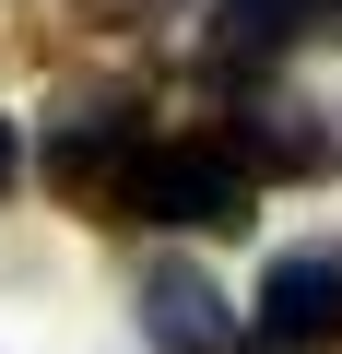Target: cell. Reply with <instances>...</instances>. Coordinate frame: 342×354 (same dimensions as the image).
<instances>
[{
    "mask_svg": "<svg viewBox=\"0 0 342 354\" xmlns=\"http://www.w3.org/2000/svg\"><path fill=\"white\" fill-rule=\"evenodd\" d=\"M130 153H142V142H130L118 118H83V130H59V142H48V177H59V189H71V201H106Z\"/></svg>",
    "mask_w": 342,
    "mask_h": 354,
    "instance_id": "5b68a950",
    "label": "cell"
},
{
    "mask_svg": "<svg viewBox=\"0 0 342 354\" xmlns=\"http://www.w3.org/2000/svg\"><path fill=\"white\" fill-rule=\"evenodd\" d=\"M307 12H319V0H225V12H213V48L225 59H272V48L307 36Z\"/></svg>",
    "mask_w": 342,
    "mask_h": 354,
    "instance_id": "8992f818",
    "label": "cell"
},
{
    "mask_svg": "<svg viewBox=\"0 0 342 354\" xmlns=\"http://www.w3.org/2000/svg\"><path fill=\"white\" fill-rule=\"evenodd\" d=\"M225 153H236L248 177H342V142H330L307 106H260V118H248Z\"/></svg>",
    "mask_w": 342,
    "mask_h": 354,
    "instance_id": "277c9868",
    "label": "cell"
},
{
    "mask_svg": "<svg viewBox=\"0 0 342 354\" xmlns=\"http://www.w3.org/2000/svg\"><path fill=\"white\" fill-rule=\"evenodd\" d=\"M12 165H24V153H12V118H0V189H12Z\"/></svg>",
    "mask_w": 342,
    "mask_h": 354,
    "instance_id": "52a82bcc",
    "label": "cell"
},
{
    "mask_svg": "<svg viewBox=\"0 0 342 354\" xmlns=\"http://www.w3.org/2000/svg\"><path fill=\"white\" fill-rule=\"evenodd\" d=\"M342 342V260L330 248H283L260 272V319H248V354H330Z\"/></svg>",
    "mask_w": 342,
    "mask_h": 354,
    "instance_id": "7a4b0ae2",
    "label": "cell"
},
{
    "mask_svg": "<svg viewBox=\"0 0 342 354\" xmlns=\"http://www.w3.org/2000/svg\"><path fill=\"white\" fill-rule=\"evenodd\" d=\"M130 307H142V342H153V354H236V307H225L213 272H189V260H153Z\"/></svg>",
    "mask_w": 342,
    "mask_h": 354,
    "instance_id": "3957f363",
    "label": "cell"
},
{
    "mask_svg": "<svg viewBox=\"0 0 342 354\" xmlns=\"http://www.w3.org/2000/svg\"><path fill=\"white\" fill-rule=\"evenodd\" d=\"M260 177L225 153V142H153L118 165V189H106V225H189V236H248L260 213Z\"/></svg>",
    "mask_w": 342,
    "mask_h": 354,
    "instance_id": "6da1fadb",
    "label": "cell"
}]
</instances>
